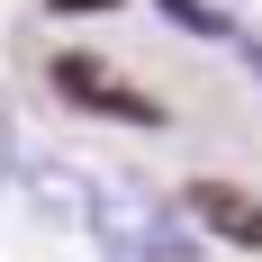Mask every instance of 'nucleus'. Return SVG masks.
Segmentation results:
<instances>
[{"instance_id":"f03ea898","label":"nucleus","mask_w":262,"mask_h":262,"mask_svg":"<svg viewBox=\"0 0 262 262\" xmlns=\"http://www.w3.org/2000/svg\"><path fill=\"white\" fill-rule=\"evenodd\" d=\"M46 81L63 91L73 108H91V118H118V127H163V100H145L118 63H100V54H54Z\"/></svg>"},{"instance_id":"7ed1b4c3","label":"nucleus","mask_w":262,"mask_h":262,"mask_svg":"<svg viewBox=\"0 0 262 262\" xmlns=\"http://www.w3.org/2000/svg\"><path fill=\"white\" fill-rule=\"evenodd\" d=\"M181 217H190L208 244L262 253V190H244V181H190V190H181Z\"/></svg>"},{"instance_id":"20e7f679","label":"nucleus","mask_w":262,"mask_h":262,"mask_svg":"<svg viewBox=\"0 0 262 262\" xmlns=\"http://www.w3.org/2000/svg\"><path fill=\"white\" fill-rule=\"evenodd\" d=\"M27 199H36V217H54V226H81V208H91V163L36 154L27 163Z\"/></svg>"},{"instance_id":"423d86ee","label":"nucleus","mask_w":262,"mask_h":262,"mask_svg":"<svg viewBox=\"0 0 262 262\" xmlns=\"http://www.w3.org/2000/svg\"><path fill=\"white\" fill-rule=\"evenodd\" d=\"M9 172H18V127H9V91H0V190H9Z\"/></svg>"},{"instance_id":"f257e3e1","label":"nucleus","mask_w":262,"mask_h":262,"mask_svg":"<svg viewBox=\"0 0 262 262\" xmlns=\"http://www.w3.org/2000/svg\"><path fill=\"white\" fill-rule=\"evenodd\" d=\"M81 235H91L100 262H199V226H190L181 208H163L136 172H108V163H91Z\"/></svg>"},{"instance_id":"39448f33","label":"nucleus","mask_w":262,"mask_h":262,"mask_svg":"<svg viewBox=\"0 0 262 262\" xmlns=\"http://www.w3.org/2000/svg\"><path fill=\"white\" fill-rule=\"evenodd\" d=\"M163 9H172L190 36H235V18H226V9H208V0H163Z\"/></svg>"},{"instance_id":"0eeeda50","label":"nucleus","mask_w":262,"mask_h":262,"mask_svg":"<svg viewBox=\"0 0 262 262\" xmlns=\"http://www.w3.org/2000/svg\"><path fill=\"white\" fill-rule=\"evenodd\" d=\"M54 9H118V0H54Z\"/></svg>"}]
</instances>
